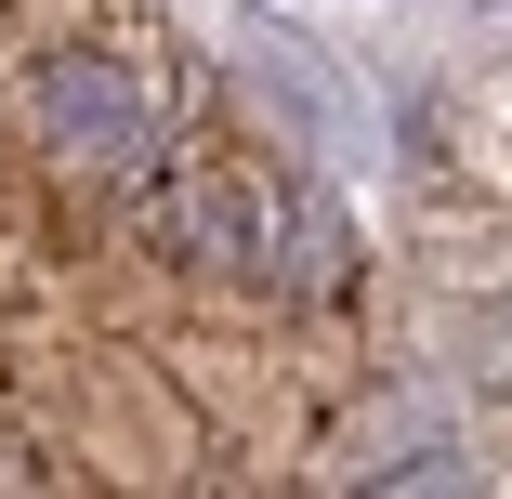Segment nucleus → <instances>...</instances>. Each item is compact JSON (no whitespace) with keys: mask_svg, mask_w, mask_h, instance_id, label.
Wrapping results in <instances>:
<instances>
[{"mask_svg":"<svg viewBox=\"0 0 512 499\" xmlns=\"http://www.w3.org/2000/svg\"><path fill=\"white\" fill-rule=\"evenodd\" d=\"M27 132H40V158L79 171V184H132V171L158 158V106H145V79H132L119 53H40V66H27Z\"/></svg>","mask_w":512,"mask_h":499,"instance_id":"nucleus-1","label":"nucleus"},{"mask_svg":"<svg viewBox=\"0 0 512 499\" xmlns=\"http://www.w3.org/2000/svg\"><path fill=\"white\" fill-rule=\"evenodd\" d=\"M132 224L171 263H197V276H276V211L211 158H145L132 171Z\"/></svg>","mask_w":512,"mask_h":499,"instance_id":"nucleus-2","label":"nucleus"},{"mask_svg":"<svg viewBox=\"0 0 512 499\" xmlns=\"http://www.w3.org/2000/svg\"><path fill=\"white\" fill-rule=\"evenodd\" d=\"M473 381H486V394H512V303H486V316H473Z\"/></svg>","mask_w":512,"mask_h":499,"instance_id":"nucleus-3","label":"nucleus"}]
</instances>
